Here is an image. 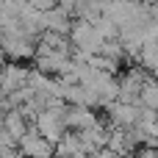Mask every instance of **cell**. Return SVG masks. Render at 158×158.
Here are the masks:
<instances>
[{
	"label": "cell",
	"instance_id": "obj_1",
	"mask_svg": "<svg viewBox=\"0 0 158 158\" xmlns=\"http://www.w3.org/2000/svg\"><path fill=\"white\" fill-rule=\"evenodd\" d=\"M69 39H72V47L86 50V53H100V50H103V44H106V39H103V36H100V31L94 28V22L81 19V17L72 22Z\"/></svg>",
	"mask_w": 158,
	"mask_h": 158
},
{
	"label": "cell",
	"instance_id": "obj_2",
	"mask_svg": "<svg viewBox=\"0 0 158 158\" xmlns=\"http://www.w3.org/2000/svg\"><path fill=\"white\" fill-rule=\"evenodd\" d=\"M19 153L28 158H53L56 156V144L50 139H44L36 131V125H31V131L19 139Z\"/></svg>",
	"mask_w": 158,
	"mask_h": 158
},
{
	"label": "cell",
	"instance_id": "obj_3",
	"mask_svg": "<svg viewBox=\"0 0 158 158\" xmlns=\"http://www.w3.org/2000/svg\"><path fill=\"white\" fill-rule=\"evenodd\" d=\"M142 108H144V106L117 100V103H111L106 111H108V117H111V122H114L117 128H136L139 119H142Z\"/></svg>",
	"mask_w": 158,
	"mask_h": 158
},
{
	"label": "cell",
	"instance_id": "obj_4",
	"mask_svg": "<svg viewBox=\"0 0 158 158\" xmlns=\"http://www.w3.org/2000/svg\"><path fill=\"white\" fill-rule=\"evenodd\" d=\"M28 81H31V69H25L17 61H8L3 69V94H14L17 89L28 86Z\"/></svg>",
	"mask_w": 158,
	"mask_h": 158
},
{
	"label": "cell",
	"instance_id": "obj_5",
	"mask_svg": "<svg viewBox=\"0 0 158 158\" xmlns=\"http://www.w3.org/2000/svg\"><path fill=\"white\" fill-rule=\"evenodd\" d=\"M100 119L94 117V111L92 108H86V106H67V128L69 131H89L92 125H97Z\"/></svg>",
	"mask_w": 158,
	"mask_h": 158
},
{
	"label": "cell",
	"instance_id": "obj_6",
	"mask_svg": "<svg viewBox=\"0 0 158 158\" xmlns=\"http://www.w3.org/2000/svg\"><path fill=\"white\" fill-rule=\"evenodd\" d=\"M69 14H72V11H67L64 6H56V8H50V11H44V19H42L44 31L69 33V31H72V19H69Z\"/></svg>",
	"mask_w": 158,
	"mask_h": 158
},
{
	"label": "cell",
	"instance_id": "obj_7",
	"mask_svg": "<svg viewBox=\"0 0 158 158\" xmlns=\"http://www.w3.org/2000/svg\"><path fill=\"white\" fill-rule=\"evenodd\" d=\"M142 106L158 111V81L156 78H150V81L144 83V89H142Z\"/></svg>",
	"mask_w": 158,
	"mask_h": 158
},
{
	"label": "cell",
	"instance_id": "obj_8",
	"mask_svg": "<svg viewBox=\"0 0 158 158\" xmlns=\"http://www.w3.org/2000/svg\"><path fill=\"white\" fill-rule=\"evenodd\" d=\"M153 78H156V81H158V67H156V69H153Z\"/></svg>",
	"mask_w": 158,
	"mask_h": 158
}]
</instances>
